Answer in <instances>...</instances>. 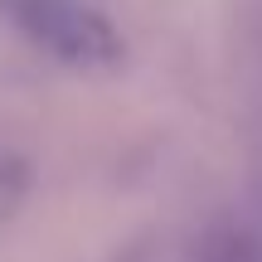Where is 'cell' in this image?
I'll return each instance as SVG.
<instances>
[{
    "mask_svg": "<svg viewBox=\"0 0 262 262\" xmlns=\"http://www.w3.org/2000/svg\"><path fill=\"white\" fill-rule=\"evenodd\" d=\"M199 262H262V238L253 228H238V224H224L204 238L199 248Z\"/></svg>",
    "mask_w": 262,
    "mask_h": 262,
    "instance_id": "cell-2",
    "label": "cell"
},
{
    "mask_svg": "<svg viewBox=\"0 0 262 262\" xmlns=\"http://www.w3.org/2000/svg\"><path fill=\"white\" fill-rule=\"evenodd\" d=\"M15 19L39 49H49L63 63H117L122 34L117 25L93 10L88 0H15Z\"/></svg>",
    "mask_w": 262,
    "mask_h": 262,
    "instance_id": "cell-1",
    "label": "cell"
}]
</instances>
